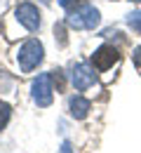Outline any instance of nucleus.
Masks as SVG:
<instances>
[{"mask_svg":"<svg viewBox=\"0 0 141 153\" xmlns=\"http://www.w3.org/2000/svg\"><path fill=\"white\" fill-rule=\"evenodd\" d=\"M101 21V14L97 7L92 5H80L75 10H68V17H66V24L75 31H82V28H97Z\"/></svg>","mask_w":141,"mask_h":153,"instance_id":"f257e3e1","label":"nucleus"},{"mask_svg":"<svg viewBox=\"0 0 141 153\" xmlns=\"http://www.w3.org/2000/svg\"><path fill=\"white\" fill-rule=\"evenodd\" d=\"M45 57V50H42V42L35 38L26 40L19 47V54H17V61H19V68L24 73H31L33 68H38V64Z\"/></svg>","mask_w":141,"mask_h":153,"instance_id":"f03ea898","label":"nucleus"},{"mask_svg":"<svg viewBox=\"0 0 141 153\" xmlns=\"http://www.w3.org/2000/svg\"><path fill=\"white\" fill-rule=\"evenodd\" d=\"M31 94H33V101H35L40 108L49 106V104H52V99H54L52 76H49V73H40V76L33 80V85H31Z\"/></svg>","mask_w":141,"mask_h":153,"instance_id":"7ed1b4c3","label":"nucleus"},{"mask_svg":"<svg viewBox=\"0 0 141 153\" xmlns=\"http://www.w3.org/2000/svg\"><path fill=\"white\" fill-rule=\"evenodd\" d=\"M14 14H17V19H19V24L24 28H28V31L40 28V12H38V7L33 2H21Z\"/></svg>","mask_w":141,"mask_h":153,"instance_id":"20e7f679","label":"nucleus"},{"mask_svg":"<svg viewBox=\"0 0 141 153\" xmlns=\"http://www.w3.org/2000/svg\"><path fill=\"white\" fill-rule=\"evenodd\" d=\"M118 59H120V54H118V50L113 45H101L99 50L92 54V66L97 71H108Z\"/></svg>","mask_w":141,"mask_h":153,"instance_id":"39448f33","label":"nucleus"},{"mask_svg":"<svg viewBox=\"0 0 141 153\" xmlns=\"http://www.w3.org/2000/svg\"><path fill=\"white\" fill-rule=\"evenodd\" d=\"M71 82H73V87L82 92V90H87V87H92L94 82H97V73L87 66V64H78L75 68H73V73H71Z\"/></svg>","mask_w":141,"mask_h":153,"instance_id":"423d86ee","label":"nucleus"},{"mask_svg":"<svg viewBox=\"0 0 141 153\" xmlns=\"http://www.w3.org/2000/svg\"><path fill=\"white\" fill-rule=\"evenodd\" d=\"M89 108H92V101L85 99V97H80V94H75V97L68 99V111H71L73 118H78V120H82L85 115L89 113Z\"/></svg>","mask_w":141,"mask_h":153,"instance_id":"0eeeda50","label":"nucleus"},{"mask_svg":"<svg viewBox=\"0 0 141 153\" xmlns=\"http://www.w3.org/2000/svg\"><path fill=\"white\" fill-rule=\"evenodd\" d=\"M10 115H12V106L5 104V101H0V130L10 123Z\"/></svg>","mask_w":141,"mask_h":153,"instance_id":"6e6552de","label":"nucleus"},{"mask_svg":"<svg viewBox=\"0 0 141 153\" xmlns=\"http://www.w3.org/2000/svg\"><path fill=\"white\" fill-rule=\"evenodd\" d=\"M52 76V85H57V92H63V87H66V78H63V71H52L49 73Z\"/></svg>","mask_w":141,"mask_h":153,"instance_id":"1a4fd4ad","label":"nucleus"},{"mask_svg":"<svg viewBox=\"0 0 141 153\" xmlns=\"http://www.w3.org/2000/svg\"><path fill=\"white\" fill-rule=\"evenodd\" d=\"M54 38L59 42V47H66L68 38H66V26H63V24H57V26H54Z\"/></svg>","mask_w":141,"mask_h":153,"instance_id":"9d476101","label":"nucleus"},{"mask_svg":"<svg viewBox=\"0 0 141 153\" xmlns=\"http://www.w3.org/2000/svg\"><path fill=\"white\" fill-rule=\"evenodd\" d=\"M127 24H129V28H132L134 33H139V36H141V12L129 14V17H127Z\"/></svg>","mask_w":141,"mask_h":153,"instance_id":"9b49d317","label":"nucleus"},{"mask_svg":"<svg viewBox=\"0 0 141 153\" xmlns=\"http://www.w3.org/2000/svg\"><path fill=\"white\" fill-rule=\"evenodd\" d=\"M61 7H66V10H73V7H78V5H82V2H87V0H59Z\"/></svg>","mask_w":141,"mask_h":153,"instance_id":"f8f14e48","label":"nucleus"},{"mask_svg":"<svg viewBox=\"0 0 141 153\" xmlns=\"http://www.w3.org/2000/svg\"><path fill=\"white\" fill-rule=\"evenodd\" d=\"M132 59H134V64H137V66L141 68V47H137V50H134V54H132Z\"/></svg>","mask_w":141,"mask_h":153,"instance_id":"ddd939ff","label":"nucleus"},{"mask_svg":"<svg viewBox=\"0 0 141 153\" xmlns=\"http://www.w3.org/2000/svg\"><path fill=\"white\" fill-rule=\"evenodd\" d=\"M61 153H71V141H63L61 144Z\"/></svg>","mask_w":141,"mask_h":153,"instance_id":"4468645a","label":"nucleus"},{"mask_svg":"<svg viewBox=\"0 0 141 153\" xmlns=\"http://www.w3.org/2000/svg\"><path fill=\"white\" fill-rule=\"evenodd\" d=\"M134 2H139V0H134Z\"/></svg>","mask_w":141,"mask_h":153,"instance_id":"2eb2a0df","label":"nucleus"},{"mask_svg":"<svg viewBox=\"0 0 141 153\" xmlns=\"http://www.w3.org/2000/svg\"><path fill=\"white\" fill-rule=\"evenodd\" d=\"M45 2H47V0H45Z\"/></svg>","mask_w":141,"mask_h":153,"instance_id":"dca6fc26","label":"nucleus"}]
</instances>
